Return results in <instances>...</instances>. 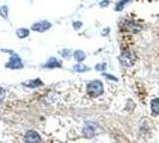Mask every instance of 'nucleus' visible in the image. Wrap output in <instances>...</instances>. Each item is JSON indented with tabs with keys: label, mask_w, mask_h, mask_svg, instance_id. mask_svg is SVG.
<instances>
[{
	"label": "nucleus",
	"mask_w": 159,
	"mask_h": 143,
	"mask_svg": "<svg viewBox=\"0 0 159 143\" xmlns=\"http://www.w3.org/2000/svg\"><path fill=\"white\" fill-rule=\"evenodd\" d=\"M86 93L92 99L99 98L104 93V85L101 80H91L86 84Z\"/></svg>",
	"instance_id": "nucleus-1"
},
{
	"label": "nucleus",
	"mask_w": 159,
	"mask_h": 143,
	"mask_svg": "<svg viewBox=\"0 0 159 143\" xmlns=\"http://www.w3.org/2000/svg\"><path fill=\"white\" fill-rule=\"evenodd\" d=\"M5 67L8 68V69L16 71V69H22L24 67V63L22 61V58H20V56L16 54V53H13L10 57V60L7 61V63L5 64Z\"/></svg>",
	"instance_id": "nucleus-2"
},
{
	"label": "nucleus",
	"mask_w": 159,
	"mask_h": 143,
	"mask_svg": "<svg viewBox=\"0 0 159 143\" xmlns=\"http://www.w3.org/2000/svg\"><path fill=\"white\" fill-rule=\"evenodd\" d=\"M120 61H121V63L123 64V66L130 67V66H133L134 62H135V55L132 51L125 49V50H122V53L120 55Z\"/></svg>",
	"instance_id": "nucleus-3"
},
{
	"label": "nucleus",
	"mask_w": 159,
	"mask_h": 143,
	"mask_svg": "<svg viewBox=\"0 0 159 143\" xmlns=\"http://www.w3.org/2000/svg\"><path fill=\"white\" fill-rule=\"evenodd\" d=\"M52 28V23L48 20H40L31 25V30L35 32H46Z\"/></svg>",
	"instance_id": "nucleus-4"
},
{
	"label": "nucleus",
	"mask_w": 159,
	"mask_h": 143,
	"mask_svg": "<svg viewBox=\"0 0 159 143\" xmlns=\"http://www.w3.org/2000/svg\"><path fill=\"white\" fill-rule=\"evenodd\" d=\"M24 142L25 143H42L41 135L35 130H29L24 136Z\"/></svg>",
	"instance_id": "nucleus-5"
},
{
	"label": "nucleus",
	"mask_w": 159,
	"mask_h": 143,
	"mask_svg": "<svg viewBox=\"0 0 159 143\" xmlns=\"http://www.w3.org/2000/svg\"><path fill=\"white\" fill-rule=\"evenodd\" d=\"M83 134L86 138H92L96 134V124L92 122H88L85 125H84V130H83Z\"/></svg>",
	"instance_id": "nucleus-6"
},
{
	"label": "nucleus",
	"mask_w": 159,
	"mask_h": 143,
	"mask_svg": "<svg viewBox=\"0 0 159 143\" xmlns=\"http://www.w3.org/2000/svg\"><path fill=\"white\" fill-rule=\"evenodd\" d=\"M44 68H50V69H54V68H61L62 67V62L56 58V57H49L47 60V62L43 64Z\"/></svg>",
	"instance_id": "nucleus-7"
},
{
	"label": "nucleus",
	"mask_w": 159,
	"mask_h": 143,
	"mask_svg": "<svg viewBox=\"0 0 159 143\" xmlns=\"http://www.w3.org/2000/svg\"><path fill=\"white\" fill-rule=\"evenodd\" d=\"M140 30H141V26H139L134 22H130V20L125 22V31L129 32V33H136V32H139Z\"/></svg>",
	"instance_id": "nucleus-8"
},
{
	"label": "nucleus",
	"mask_w": 159,
	"mask_h": 143,
	"mask_svg": "<svg viewBox=\"0 0 159 143\" xmlns=\"http://www.w3.org/2000/svg\"><path fill=\"white\" fill-rule=\"evenodd\" d=\"M22 85H23L24 87H28V88H37L43 86L44 84H43V81L41 79H34V80H28V81L23 82Z\"/></svg>",
	"instance_id": "nucleus-9"
},
{
	"label": "nucleus",
	"mask_w": 159,
	"mask_h": 143,
	"mask_svg": "<svg viewBox=\"0 0 159 143\" xmlns=\"http://www.w3.org/2000/svg\"><path fill=\"white\" fill-rule=\"evenodd\" d=\"M73 57H74V60H75L78 63H81V62L86 58V54H85L83 50H75V51L73 53Z\"/></svg>",
	"instance_id": "nucleus-10"
},
{
	"label": "nucleus",
	"mask_w": 159,
	"mask_h": 143,
	"mask_svg": "<svg viewBox=\"0 0 159 143\" xmlns=\"http://www.w3.org/2000/svg\"><path fill=\"white\" fill-rule=\"evenodd\" d=\"M151 112L153 116L159 115V98H156L151 102Z\"/></svg>",
	"instance_id": "nucleus-11"
},
{
	"label": "nucleus",
	"mask_w": 159,
	"mask_h": 143,
	"mask_svg": "<svg viewBox=\"0 0 159 143\" xmlns=\"http://www.w3.org/2000/svg\"><path fill=\"white\" fill-rule=\"evenodd\" d=\"M16 35L18 38H26L29 35H30V30L26 29V28H20V29H17L16 30Z\"/></svg>",
	"instance_id": "nucleus-12"
},
{
	"label": "nucleus",
	"mask_w": 159,
	"mask_h": 143,
	"mask_svg": "<svg viewBox=\"0 0 159 143\" xmlns=\"http://www.w3.org/2000/svg\"><path fill=\"white\" fill-rule=\"evenodd\" d=\"M73 71L77 72V73H84V72H89L90 71V67L85 66L83 63H77L73 66Z\"/></svg>",
	"instance_id": "nucleus-13"
},
{
	"label": "nucleus",
	"mask_w": 159,
	"mask_h": 143,
	"mask_svg": "<svg viewBox=\"0 0 159 143\" xmlns=\"http://www.w3.org/2000/svg\"><path fill=\"white\" fill-rule=\"evenodd\" d=\"M8 6L7 5H2L1 7H0V16L2 17L4 19H7L8 18Z\"/></svg>",
	"instance_id": "nucleus-14"
},
{
	"label": "nucleus",
	"mask_w": 159,
	"mask_h": 143,
	"mask_svg": "<svg viewBox=\"0 0 159 143\" xmlns=\"http://www.w3.org/2000/svg\"><path fill=\"white\" fill-rule=\"evenodd\" d=\"M129 1H130V0H121V1H119V2H117V5L115 6V11H121V10H122V8L125 7L128 2H129Z\"/></svg>",
	"instance_id": "nucleus-15"
},
{
	"label": "nucleus",
	"mask_w": 159,
	"mask_h": 143,
	"mask_svg": "<svg viewBox=\"0 0 159 143\" xmlns=\"http://www.w3.org/2000/svg\"><path fill=\"white\" fill-rule=\"evenodd\" d=\"M6 98V89L2 87H0V103H2Z\"/></svg>",
	"instance_id": "nucleus-16"
},
{
	"label": "nucleus",
	"mask_w": 159,
	"mask_h": 143,
	"mask_svg": "<svg viewBox=\"0 0 159 143\" xmlns=\"http://www.w3.org/2000/svg\"><path fill=\"white\" fill-rule=\"evenodd\" d=\"M105 67H107V64H105V63H101V64H97L95 68H96V71H98V72H101V71L104 72Z\"/></svg>",
	"instance_id": "nucleus-17"
},
{
	"label": "nucleus",
	"mask_w": 159,
	"mask_h": 143,
	"mask_svg": "<svg viewBox=\"0 0 159 143\" xmlns=\"http://www.w3.org/2000/svg\"><path fill=\"white\" fill-rule=\"evenodd\" d=\"M81 26H83L81 22H74V23H73V28H74V29H79Z\"/></svg>",
	"instance_id": "nucleus-18"
},
{
	"label": "nucleus",
	"mask_w": 159,
	"mask_h": 143,
	"mask_svg": "<svg viewBox=\"0 0 159 143\" xmlns=\"http://www.w3.org/2000/svg\"><path fill=\"white\" fill-rule=\"evenodd\" d=\"M103 75L105 76V78H108V79L114 80V81H117V78H115V76H112V75H109V74H105V73H103Z\"/></svg>",
	"instance_id": "nucleus-19"
},
{
	"label": "nucleus",
	"mask_w": 159,
	"mask_h": 143,
	"mask_svg": "<svg viewBox=\"0 0 159 143\" xmlns=\"http://www.w3.org/2000/svg\"><path fill=\"white\" fill-rule=\"evenodd\" d=\"M68 53H70V50H64V51L61 53V55L65 56V57H67V58H68V57H70V54H68Z\"/></svg>",
	"instance_id": "nucleus-20"
},
{
	"label": "nucleus",
	"mask_w": 159,
	"mask_h": 143,
	"mask_svg": "<svg viewBox=\"0 0 159 143\" xmlns=\"http://www.w3.org/2000/svg\"><path fill=\"white\" fill-rule=\"evenodd\" d=\"M108 2H109L108 0H105V1H102V2H101V7H107V6H108Z\"/></svg>",
	"instance_id": "nucleus-21"
}]
</instances>
